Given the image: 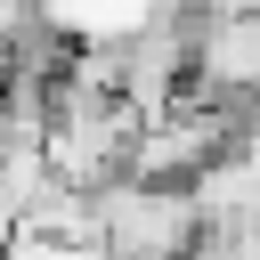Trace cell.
<instances>
[{"label":"cell","instance_id":"6da1fadb","mask_svg":"<svg viewBox=\"0 0 260 260\" xmlns=\"http://www.w3.org/2000/svg\"><path fill=\"white\" fill-rule=\"evenodd\" d=\"M203 211L195 187H162V179H106L98 187V252L106 260H195Z\"/></svg>","mask_w":260,"mask_h":260},{"label":"cell","instance_id":"7a4b0ae2","mask_svg":"<svg viewBox=\"0 0 260 260\" xmlns=\"http://www.w3.org/2000/svg\"><path fill=\"white\" fill-rule=\"evenodd\" d=\"M187 89L252 106L260 98V16H195V32H187Z\"/></svg>","mask_w":260,"mask_h":260},{"label":"cell","instance_id":"3957f363","mask_svg":"<svg viewBox=\"0 0 260 260\" xmlns=\"http://www.w3.org/2000/svg\"><path fill=\"white\" fill-rule=\"evenodd\" d=\"M195 211H203V228H252L260 219V154L228 146L211 171H195Z\"/></svg>","mask_w":260,"mask_h":260},{"label":"cell","instance_id":"277c9868","mask_svg":"<svg viewBox=\"0 0 260 260\" xmlns=\"http://www.w3.org/2000/svg\"><path fill=\"white\" fill-rule=\"evenodd\" d=\"M195 16H260V0H187Z\"/></svg>","mask_w":260,"mask_h":260},{"label":"cell","instance_id":"5b68a950","mask_svg":"<svg viewBox=\"0 0 260 260\" xmlns=\"http://www.w3.org/2000/svg\"><path fill=\"white\" fill-rule=\"evenodd\" d=\"M0 89H8V49H0Z\"/></svg>","mask_w":260,"mask_h":260}]
</instances>
